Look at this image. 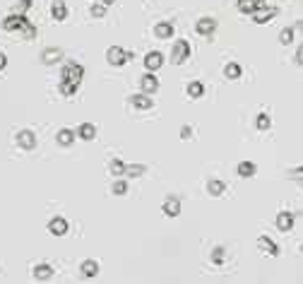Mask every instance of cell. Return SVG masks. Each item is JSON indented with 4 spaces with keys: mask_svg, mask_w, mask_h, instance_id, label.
I'll list each match as a JSON object with an SVG mask.
<instances>
[{
    "mask_svg": "<svg viewBox=\"0 0 303 284\" xmlns=\"http://www.w3.org/2000/svg\"><path fill=\"white\" fill-rule=\"evenodd\" d=\"M2 29L5 32H22L27 39L37 37V29H34V24H29L27 15H17V12H12L10 17L2 19Z\"/></svg>",
    "mask_w": 303,
    "mask_h": 284,
    "instance_id": "cell-1",
    "label": "cell"
},
{
    "mask_svg": "<svg viewBox=\"0 0 303 284\" xmlns=\"http://www.w3.org/2000/svg\"><path fill=\"white\" fill-rule=\"evenodd\" d=\"M82 77H84V68L77 65V63H68V65L63 68V73H60V82L73 84V87H79Z\"/></svg>",
    "mask_w": 303,
    "mask_h": 284,
    "instance_id": "cell-2",
    "label": "cell"
},
{
    "mask_svg": "<svg viewBox=\"0 0 303 284\" xmlns=\"http://www.w3.org/2000/svg\"><path fill=\"white\" fill-rule=\"evenodd\" d=\"M190 58V43L186 39H178L176 43H173V48H171V63L173 65H181V63H186Z\"/></svg>",
    "mask_w": 303,
    "mask_h": 284,
    "instance_id": "cell-3",
    "label": "cell"
},
{
    "mask_svg": "<svg viewBox=\"0 0 303 284\" xmlns=\"http://www.w3.org/2000/svg\"><path fill=\"white\" fill-rule=\"evenodd\" d=\"M130 58H133V53L125 51V48H120V46H111V48L106 51V60H109V65H114V68L125 65Z\"/></svg>",
    "mask_w": 303,
    "mask_h": 284,
    "instance_id": "cell-4",
    "label": "cell"
},
{
    "mask_svg": "<svg viewBox=\"0 0 303 284\" xmlns=\"http://www.w3.org/2000/svg\"><path fill=\"white\" fill-rule=\"evenodd\" d=\"M140 89H142V94H156L159 92V80H156V75L154 73H147V75H142V80H140Z\"/></svg>",
    "mask_w": 303,
    "mask_h": 284,
    "instance_id": "cell-5",
    "label": "cell"
},
{
    "mask_svg": "<svg viewBox=\"0 0 303 284\" xmlns=\"http://www.w3.org/2000/svg\"><path fill=\"white\" fill-rule=\"evenodd\" d=\"M253 19L258 22V24H265V22H269V19H274V15H277V7H267V5H258L253 12Z\"/></svg>",
    "mask_w": 303,
    "mask_h": 284,
    "instance_id": "cell-6",
    "label": "cell"
},
{
    "mask_svg": "<svg viewBox=\"0 0 303 284\" xmlns=\"http://www.w3.org/2000/svg\"><path fill=\"white\" fill-rule=\"evenodd\" d=\"M15 140H17L19 147H22V150H27V152H32L34 147H37V135L32 133V130H19Z\"/></svg>",
    "mask_w": 303,
    "mask_h": 284,
    "instance_id": "cell-7",
    "label": "cell"
},
{
    "mask_svg": "<svg viewBox=\"0 0 303 284\" xmlns=\"http://www.w3.org/2000/svg\"><path fill=\"white\" fill-rule=\"evenodd\" d=\"M195 32H197L200 37H212V34L217 32V22H214L212 17L197 19V24H195Z\"/></svg>",
    "mask_w": 303,
    "mask_h": 284,
    "instance_id": "cell-8",
    "label": "cell"
},
{
    "mask_svg": "<svg viewBox=\"0 0 303 284\" xmlns=\"http://www.w3.org/2000/svg\"><path fill=\"white\" fill-rule=\"evenodd\" d=\"M68 229H70V224H68L65 217H53V219L48 222V231H51L53 236H65Z\"/></svg>",
    "mask_w": 303,
    "mask_h": 284,
    "instance_id": "cell-9",
    "label": "cell"
},
{
    "mask_svg": "<svg viewBox=\"0 0 303 284\" xmlns=\"http://www.w3.org/2000/svg\"><path fill=\"white\" fill-rule=\"evenodd\" d=\"M128 104L137 109V111H147V109H154V104H152V99L147 94H133L128 99Z\"/></svg>",
    "mask_w": 303,
    "mask_h": 284,
    "instance_id": "cell-10",
    "label": "cell"
},
{
    "mask_svg": "<svg viewBox=\"0 0 303 284\" xmlns=\"http://www.w3.org/2000/svg\"><path fill=\"white\" fill-rule=\"evenodd\" d=\"M161 65H164V56H161L159 51H150V53L145 56V70L154 73V70H159Z\"/></svg>",
    "mask_w": 303,
    "mask_h": 284,
    "instance_id": "cell-11",
    "label": "cell"
},
{
    "mask_svg": "<svg viewBox=\"0 0 303 284\" xmlns=\"http://www.w3.org/2000/svg\"><path fill=\"white\" fill-rule=\"evenodd\" d=\"M161 212H164L166 217H178V214H181V200L173 198V195H169V198L164 200V205H161Z\"/></svg>",
    "mask_w": 303,
    "mask_h": 284,
    "instance_id": "cell-12",
    "label": "cell"
},
{
    "mask_svg": "<svg viewBox=\"0 0 303 284\" xmlns=\"http://www.w3.org/2000/svg\"><path fill=\"white\" fill-rule=\"evenodd\" d=\"M60 60H63V51L56 48V46H51V48H46V51L41 53V63H43V65H56Z\"/></svg>",
    "mask_w": 303,
    "mask_h": 284,
    "instance_id": "cell-13",
    "label": "cell"
},
{
    "mask_svg": "<svg viewBox=\"0 0 303 284\" xmlns=\"http://www.w3.org/2000/svg\"><path fill=\"white\" fill-rule=\"evenodd\" d=\"M294 222H296V217H294L291 212H279L274 224H277L279 231H291V229H294Z\"/></svg>",
    "mask_w": 303,
    "mask_h": 284,
    "instance_id": "cell-14",
    "label": "cell"
},
{
    "mask_svg": "<svg viewBox=\"0 0 303 284\" xmlns=\"http://www.w3.org/2000/svg\"><path fill=\"white\" fill-rule=\"evenodd\" d=\"M258 248H260L263 253H267V255H279V246H277L269 236H260V239H258Z\"/></svg>",
    "mask_w": 303,
    "mask_h": 284,
    "instance_id": "cell-15",
    "label": "cell"
},
{
    "mask_svg": "<svg viewBox=\"0 0 303 284\" xmlns=\"http://www.w3.org/2000/svg\"><path fill=\"white\" fill-rule=\"evenodd\" d=\"M32 275H34V280H38V282H48V280L53 277V267L41 263V265H37L32 270Z\"/></svg>",
    "mask_w": 303,
    "mask_h": 284,
    "instance_id": "cell-16",
    "label": "cell"
},
{
    "mask_svg": "<svg viewBox=\"0 0 303 284\" xmlns=\"http://www.w3.org/2000/svg\"><path fill=\"white\" fill-rule=\"evenodd\" d=\"M75 137H79V140H94L96 137V125L94 123H82V125L75 130Z\"/></svg>",
    "mask_w": 303,
    "mask_h": 284,
    "instance_id": "cell-17",
    "label": "cell"
},
{
    "mask_svg": "<svg viewBox=\"0 0 303 284\" xmlns=\"http://www.w3.org/2000/svg\"><path fill=\"white\" fill-rule=\"evenodd\" d=\"M79 275L87 277V280L96 277V275H99V263H96V260H84V263L79 265Z\"/></svg>",
    "mask_w": 303,
    "mask_h": 284,
    "instance_id": "cell-18",
    "label": "cell"
},
{
    "mask_svg": "<svg viewBox=\"0 0 303 284\" xmlns=\"http://www.w3.org/2000/svg\"><path fill=\"white\" fill-rule=\"evenodd\" d=\"M224 190H227L224 181H219V178H209V181H207V193L212 195V198H219V195H224Z\"/></svg>",
    "mask_w": 303,
    "mask_h": 284,
    "instance_id": "cell-19",
    "label": "cell"
},
{
    "mask_svg": "<svg viewBox=\"0 0 303 284\" xmlns=\"http://www.w3.org/2000/svg\"><path fill=\"white\" fill-rule=\"evenodd\" d=\"M186 94L190 96V99H200V96L205 94V84L202 82H188V87H186Z\"/></svg>",
    "mask_w": 303,
    "mask_h": 284,
    "instance_id": "cell-20",
    "label": "cell"
},
{
    "mask_svg": "<svg viewBox=\"0 0 303 284\" xmlns=\"http://www.w3.org/2000/svg\"><path fill=\"white\" fill-rule=\"evenodd\" d=\"M236 171H238V176H241V178H250V176H255L258 166H255L253 162H241V164L236 166Z\"/></svg>",
    "mask_w": 303,
    "mask_h": 284,
    "instance_id": "cell-21",
    "label": "cell"
},
{
    "mask_svg": "<svg viewBox=\"0 0 303 284\" xmlns=\"http://www.w3.org/2000/svg\"><path fill=\"white\" fill-rule=\"evenodd\" d=\"M58 145H60V147H70V145H73V142H75V130H68V128H65V130H60V133H58Z\"/></svg>",
    "mask_w": 303,
    "mask_h": 284,
    "instance_id": "cell-22",
    "label": "cell"
},
{
    "mask_svg": "<svg viewBox=\"0 0 303 284\" xmlns=\"http://www.w3.org/2000/svg\"><path fill=\"white\" fill-rule=\"evenodd\" d=\"M51 17L56 19V22H63V19L68 17V7H65L60 0H56V2H53V7H51Z\"/></svg>",
    "mask_w": 303,
    "mask_h": 284,
    "instance_id": "cell-23",
    "label": "cell"
},
{
    "mask_svg": "<svg viewBox=\"0 0 303 284\" xmlns=\"http://www.w3.org/2000/svg\"><path fill=\"white\" fill-rule=\"evenodd\" d=\"M154 34L159 39H169L171 34H173V24H171V22H159V24L154 27Z\"/></svg>",
    "mask_w": 303,
    "mask_h": 284,
    "instance_id": "cell-24",
    "label": "cell"
},
{
    "mask_svg": "<svg viewBox=\"0 0 303 284\" xmlns=\"http://www.w3.org/2000/svg\"><path fill=\"white\" fill-rule=\"evenodd\" d=\"M241 73H243V68H241L238 63H227V65H224V75H227V80H238Z\"/></svg>",
    "mask_w": 303,
    "mask_h": 284,
    "instance_id": "cell-25",
    "label": "cell"
},
{
    "mask_svg": "<svg viewBox=\"0 0 303 284\" xmlns=\"http://www.w3.org/2000/svg\"><path fill=\"white\" fill-rule=\"evenodd\" d=\"M109 171H111L114 176H123V173H125V162H120V159H111V162H109Z\"/></svg>",
    "mask_w": 303,
    "mask_h": 284,
    "instance_id": "cell-26",
    "label": "cell"
},
{
    "mask_svg": "<svg viewBox=\"0 0 303 284\" xmlns=\"http://www.w3.org/2000/svg\"><path fill=\"white\" fill-rule=\"evenodd\" d=\"M145 173V166L142 164H125V173L123 176H130V178H137Z\"/></svg>",
    "mask_w": 303,
    "mask_h": 284,
    "instance_id": "cell-27",
    "label": "cell"
},
{
    "mask_svg": "<svg viewBox=\"0 0 303 284\" xmlns=\"http://www.w3.org/2000/svg\"><path fill=\"white\" fill-rule=\"evenodd\" d=\"M269 125H272L269 116H267V114H258V118H255V128H258V130H269Z\"/></svg>",
    "mask_w": 303,
    "mask_h": 284,
    "instance_id": "cell-28",
    "label": "cell"
},
{
    "mask_svg": "<svg viewBox=\"0 0 303 284\" xmlns=\"http://www.w3.org/2000/svg\"><path fill=\"white\" fill-rule=\"evenodd\" d=\"M255 7H258V2H255V0H238V10H241L243 15H250Z\"/></svg>",
    "mask_w": 303,
    "mask_h": 284,
    "instance_id": "cell-29",
    "label": "cell"
},
{
    "mask_svg": "<svg viewBox=\"0 0 303 284\" xmlns=\"http://www.w3.org/2000/svg\"><path fill=\"white\" fill-rule=\"evenodd\" d=\"M111 193H114V195H125V193H128V181L118 178L114 186H111Z\"/></svg>",
    "mask_w": 303,
    "mask_h": 284,
    "instance_id": "cell-30",
    "label": "cell"
},
{
    "mask_svg": "<svg viewBox=\"0 0 303 284\" xmlns=\"http://www.w3.org/2000/svg\"><path fill=\"white\" fill-rule=\"evenodd\" d=\"M224 255H227V253H224V248L217 246L214 250H212V263H214V265H222V263H224Z\"/></svg>",
    "mask_w": 303,
    "mask_h": 284,
    "instance_id": "cell-31",
    "label": "cell"
},
{
    "mask_svg": "<svg viewBox=\"0 0 303 284\" xmlns=\"http://www.w3.org/2000/svg\"><path fill=\"white\" fill-rule=\"evenodd\" d=\"M279 41H282L284 46H289V43L294 41V29H291V27H286V29H282V34H279Z\"/></svg>",
    "mask_w": 303,
    "mask_h": 284,
    "instance_id": "cell-32",
    "label": "cell"
},
{
    "mask_svg": "<svg viewBox=\"0 0 303 284\" xmlns=\"http://www.w3.org/2000/svg\"><path fill=\"white\" fill-rule=\"evenodd\" d=\"M29 7H32V0H19L17 5H15V12H17V15H24Z\"/></svg>",
    "mask_w": 303,
    "mask_h": 284,
    "instance_id": "cell-33",
    "label": "cell"
},
{
    "mask_svg": "<svg viewBox=\"0 0 303 284\" xmlns=\"http://www.w3.org/2000/svg\"><path fill=\"white\" fill-rule=\"evenodd\" d=\"M77 92V87H73V84H65V82H60V94L63 96H73Z\"/></svg>",
    "mask_w": 303,
    "mask_h": 284,
    "instance_id": "cell-34",
    "label": "cell"
},
{
    "mask_svg": "<svg viewBox=\"0 0 303 284\" xmlns=\"http://www.w3.org/2000/svg\"><path fill=\"white\" fill-rule=\"evenodd\" d=\"M89 12H92V17L101 19L104 15H106V7H104V5H92V10H89Z\"/></svg>",
    "mask_w": 303,
    "mask_h": 284,
    "instance_id": "cell-35",
    "label": "cell"
},
{
    "mask_svg": "<svg viewBox=\"0 0 303 284\" xmlns=\"http://www.w3.org/2000/svg\"><path fill=\"white\" fill-rule=\"evenodd\" d=\"M181 137H183V140H190V137H192V125H183V130H181Z\"/></svg>",
    "mask_w": 303,
    "mask_h": 284,
    "instance_id": "cell-36",
    "label": "cell"
},
{
    "mask_svg": "<svg viewBox=\"0 0 303 284\" xmlns=\"http://www.w3.org/2000/svg\"><path fill=\"white\" fill-rule=\"evenodd\" d=\"M5 68H7V56H5V53L0 51V73H2Z\"/></svg>",
    "mask_w": 303,
    "mask_h": 284,
    "instance_id": "cell-37",
    "label": "cell"
},
{
    "mask_svg": "<svg viewBox=\"0 0 303 284\" xmlns=\"http://www.w3.org/2000/svg\"><path fill=\"white\" fill-rule=\"evenodd\" d=\"M115 0H104V5H114Z\"/></svg>",
    "mask_w": 303,
    "mask_h": 284,
    "instance_id": "cell-38",
    "label": "cell"
},
{
    "mask_svg": "<svg viewBox=\"0 0 303 284\" xmlns=\"http://www.w3.org/2000/svg\"><path fill=\"white\" fill-rule=\"evenodd\" d=\"M255 2H258V5H263V2H265V0H255Z\"/></svg>",
    "mask_w": 303,
    "mask_h": 284,
    "instance_id": "cell-39",
    "label": "cell"
}]
</instances>
